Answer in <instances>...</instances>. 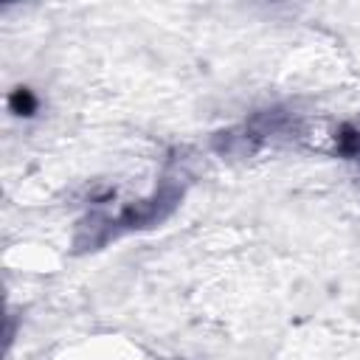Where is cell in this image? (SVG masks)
<instances>
[{
	"mask_svg": "<svg viewBox=\"0 0 360 360\" xmlns=\"http://www.w3.org/2000/svg\"><path fill=\"white\" fill-rule=\"evenodd\" d=\"M8 107H11V112H17V115H34V112H37V98H34V93H31L28 87H17V90L8 96Z\"/></svg>",
	"mask_w": 360,
	"mask_h": 360,
	"instance_id": "6da1fadb",
	"label": "cell"
}]
</instances>
